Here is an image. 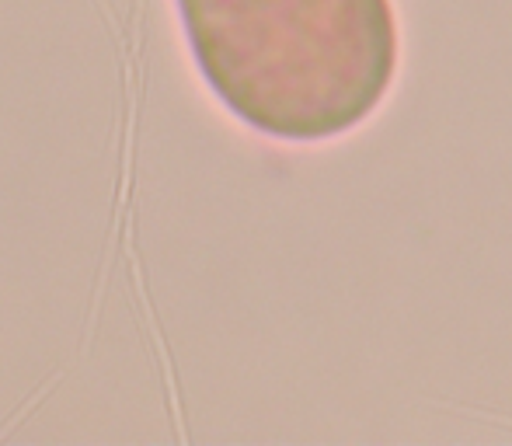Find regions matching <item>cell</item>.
<instances>
[{
    "label": "cell",
    "mask_w": 512,
    "mask_h": 446,
    "mask_svg": "<svg viewBox=\"0 0 512 446\" xmlns=\"http://www.w3.org/2000/svg\"><path fill=\"white\" fill-rule=\"evenodd\" d=\"M185 49L230 119L286 147L352 136L401 74L394 0H171Z\"/></svg>",
    "instance_id": "cell-1"
}]
</instances>
